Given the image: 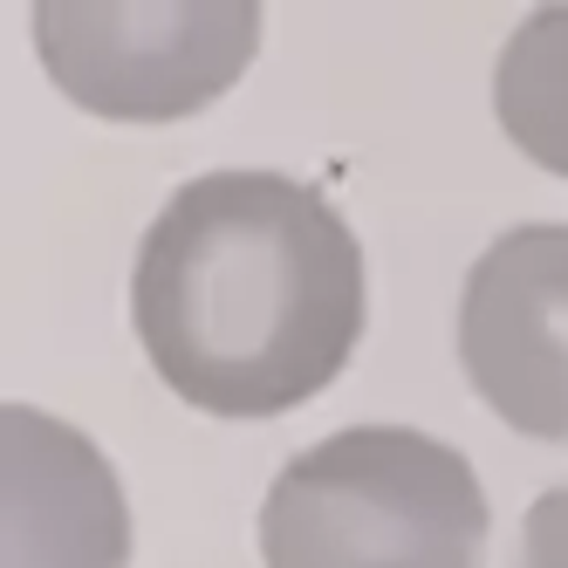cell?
I'll return each instance as SVG.
<instances>
[{"instance_id":"obj_1","label":"cell","mask_w":568,"mask_h":568,"mask_svg":"<svg viewBox=\"0 0 568 568\" xmlns=\"http://www.w3.org/2000/svg\"><path fill=\"white\" fill-rule=\"evenodd\" d=\"M363 247L288 172H199L138 240L131 329L179 404L281 418L322 397L363 343Z\"/></svg>"},{"instance_id":"obj_5","label":"cell","mask_w":568,"mask_h":568,"mask_svg":"<svg viewBox=\"0 0 568 568\" xmlns=\"http://www.w3.org/2000/svg\"><path fill=\"white\" fill-rule=\"evenodd\" d=\"M0 568H131V500L90 432L0 404Z\"/></svg>"},{"instance_id":"obj_7","label":"cell","mask_w":568,"mask_h":568,"mask_svg":"<svg viewBox=\"0 0 568 568\" xmlns=\"http://www.w3.org/2000/svg\"><path fill=\"white\" fill-rule=\"evenodd\" d=\"M520 568H568V479L535 494L520 520Z\"/></svg>"},{"instance_id":"obj_3","label":"cell","mask_w":568,"mask_h":568,"mask_svg":"<svg viewBox=\"0 0 568 568\" xmlns=\"http://www.w3.org/2000/svg\"><path fill=\"white\" fill-rule=\"evenodd\" d=\"M254 0H34L49 83L103 124H179L220 103L261 55Z\"/></svg>"},{"instance_id":"obj_6","label":"cell","mask_w":568,"mask_h":568,"mask_svg":"<svg viewBox=\"0 0 568 568\" xmlns=\"http://www.w3.org/2000/svg\"><path fill=\"white\" fill-rule=\"evenodd\" d=\"M494 116L507 144L568 179V8H535L494 62Z\"/></svg>"},{"instance_id":"obj_2","label":"cell","mask_w":568,"mask_h":568,"mask_svg":"<svg viewBox=\"0 0 568 568\" xmlns=\"http://www.w3.org/2000/svg\"><path fill=\"white\" fill-rule=\"evenodd\" d=\"M494 507L459 445L412 425H343L274 473L267 568H479Z\"/></svg>"},{"instance_id":"obj_4","label":"cell","mask_w":568,"mask_h":568,"mask_svg":"<svg viewBox=\"0 0 568 568\" xmlns=\"http://www.w3.org/2000/svg\"><path fill=\"white\" fill-rule=\"evenodd\" d=\"M459 371L507 432L568 445V220L507 226L466 267Z\"/></svg>"}]
</instances>
